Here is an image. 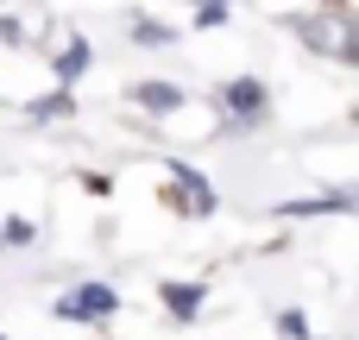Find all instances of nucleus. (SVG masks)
Masks as SVG:
<instances>
[{"label":"nucleus","instance_id":"obj_8","mask_svg":"<svg viewBox=\"0 0 359 340\" xmlns=\"http://www.w3.org/2000/svg\"><path fill=\"white\" fill-rule=\"evenodd\" d=\"M126 38H133L139 50H170L183 32H177L170 19H151V13H139V6H133V13H126Z\"/></svg>","mask_w":359,"mask_h":340},{"label":"nucleus","instance_id":"obj_3","mask_svg":"<svg viewBox=\"0 0 359 340\" xmlns=\"http://www.w3.org/2000/svg\"><path fill=\"white\" fill-rule=\"evenodd\" d=\"M50 315L69 322V328H107V322L120 315V290L101 284V278H82V284H69V290L50 303Z\"/></svg>","mask_w":359,"mask_h":340},{"label":"nucleus","instance_id":"obj_15","mask_svg":"<svg viewBox=\"0 0 359 340\" xmlns=\"http://www.w3.org/2000/svg\"><path fill=\"white\" fill-rule=\"evenodd\" d=\"M309 340H322V334H309Z\"/></svg>","mask_w":359,"mask_h":340},{"label":"nucleus","instance_id":"obj_10","mask_svg":"<svg viewBox=\"0 0 359 340\" xmlns=\"http://www.w3.org/2000/svg\"><path fill=\"white\" fill-rule=\"evenodd\" d=\"M271 328H278V340H309V334H316V315L290 303V309H278V315H271Z\"/></svg>","mask_w":359,"mask_h":340},{"label":"nucleus","instance_id":"obj_11","mask_svg":"<svg viewBox=\"0 0 359 340\" xmlns=\"http://www.w3.org/2000/svg\"><path fill=\"white\" fill-rule=\"evenodd\" d=\"M32 240H38V227H32L25 215H6V221H0V246H32Z\"/></svg>","mask_w":359,"mask_h":340},{"label":"nucleus","instance_id":"obj_4","mask_svg":"<svg viewBox=\"0 0 359 340\" xmlns=\"http://www.w3.org/2000/svg\"><path fill=\"white\" fill-rule=\"evenodd\" d=\"M353 208H359V183H341V189H316V196L278 202V221H322V215H353Z\"/></svg>","mask_w":359,"mask_h":340},{"label":"nucleus","instance_id":"obj_13","mask_svg":"<svg viewBox=\"0 0 359 340\" xmlns=\"http://www.w3.org/2000/svg\"><path fill=\"white\" fill-rule=\"evenodd\" d=\"M76 183H82V189H88V196H114V177H101V170H82V177H76Z\"/></svg>","mask_w":359,"mask_h":340},{"label":"nucleus","instance_id":"obj_6","mask_svg":"<svg viewBox=\"0 0 359 340\" xmlns=\"http://www.w3.org/2000/svg\"><path fill=\"white\" fill-rule=\"evenodd\" d=\"M158 309H164L177 328H189V322H202V309H208V284H202V278H158Z\"/></svg>","mask_w":359,"mask_h":340},{"label":"nucleus","instance_id":"obj_5","mask_svg":"<svg viewBox=\"0 0 359 340\" xmlns=\"http://www.w3.org/2000/svg\"><path fill=\"white\" fill-rule=\"evenodd\" d=\"M44 63H50V82L76 95V82H82V76L95 69V44H88L82 32H63V38L50 44V57H44Z\"/></svg>","mask_w":359,"mask_h":340},{"label":"nucleus","instance_id":"obj_2","mask_svg":"<svg viewBox=\"0 0 359 340\" xmlns=\"http://www.w3.org/2000/svg\"><path fill=\"white\" fill-rule=\"evenodd\" d=\"M164 208L183 215V221H208L221 208V189L208 170H196L189 158H164Z\"/></svg>","mask_w":359,"mask_h":340},{"label":"nucleus","instance_id":"obj_7","mask_svg":"<svg viewBox=\"0 0 359 340\" xmlns=\"http://www.w3.org/2000/svg\"><path fill=\"white\" fill-rule=\"evenodd\" d=\"M126 101H133L139 114H151V120H170V114H183V107H189L183 82H164V76H151V82H133V88H126Z\"/></svg>","mask_w":359,"mask_h":340},{"label":"nucleus","instance_id":"obj_12","mask_svg":"<svg viewBox=\"0 0 359 340\" xmlns=\"http://www.w3.org/2000/svg\"><path fill=\"white\" fill-rule=\"evenodd\" d=\"M38 32H44V25H25L19 13H0V44H32Z\"/></svg>","mask_w":359,"mask_h":340},{"label":"nucleus","instance_id":"obj_14","mask_svg":"<svg viewBox=\"0 0 359 340\" xmlns=\"http://www.w3.org/2000/svg\"><path fill=\"white\" fill-rule=\"evenodd\" d=\"M0 6H13V0H0Z\"/></svg>","mask_w":359,"mask_h":340},{"label":"nucleus","instance_id":"obj_1","mask_svg":"<svg viewBox=\"0 0 359 340\" xmlns=\"http://www.w3.org/2000/svg\"><path fill=\"white\" fill-rule=\"evenodd\" d=\"M215 139L221 145H233V139H252V132H265V120H271V88H265V76H227V82H215Z\"/></svg>","mask_w":359,"mask_h":340},{"label":"nucleus","instance_id":"obj_9","mask_svg":"<svg viewBox=\"0 0 359 340\" xmlns=\"http://www.w3.org/2000/svg\"><path fill=\"white\" fill-rule=\"evenodd\" d=\"M69 114H76V95H69V88H44L38 101H25V120H32V126H57V120H69Z\"/></svg>","mask_w":359,"mask_h":340}]
</instances>
